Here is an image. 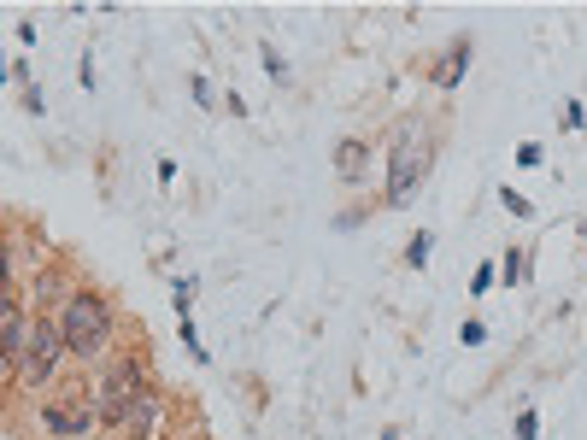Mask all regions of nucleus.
I'll use <instances>...</instances> for the list:
<instances>
[{"instance_id":"obj_9","label":"nucleus","mask_w":587,"mask_h":440,"mask_svg":"<svg viewBox=\"0 0 587 440\" xmlns=\"http://www.w3.org/2000/svg\"><path fill=\"white\" fill-rule=\"evenodd\" d=\"M364 165H370V147H364V141H341V147H335V171H341V182H359Z\"/></svg>"},{"instance_id":"obj_14","label":"nucleus","mask_w":587,"mask_h":440,"mask_svg":"<svg viewBox=\"0 0 587 440\" xmlns=\"http://www.w3.org/2000/svg\"><path fill=\"white\" fill-rule=\"evenodd\" d=\"M0 300H12V253H6V241H0Z\"/></svg>"},{"instance_id":"obj_3","label":"nucleus","mask_w":587,"mask_h":440,"mask_svg":"<svg viewBox=\"0 0 587 440\" xmlns=\"http://www.w3.org/2000/svg\"><path fill=\"white\" fill-rule=\"evenodd\" d=\"M429 130L423 124H400V135H394V147H388V206H406L411 194H417V182H423V171H429Z\"/></svg>"},{"instance_id":"obj_13","label":"nucleus","mask_w":587,"mask_h":440,"mask_svg":"<svg viewBox=\"0 0 587 440\" xmlns=\"http://www.w3.org/2000/svg\"><path fill=\"white\" fill-rule=\"evenodd\" d=\"M259 59H265V71H271L276 83H288V65H282V53H276L271 42H259Z\"/></svg>"},{"instance_id":"obj_16","label":"nucleus","mask_w":587,"mask_h":440,"mask_svg":"<svg viewBox=\"0 0 587 440\" xmlns=\"http://www.w3.org/2000/svg\"><path fill=\"white\" fill-rule=\"evenodd\" d=\"M499 200H505V206H511V212H517V218H529V200H523V194H517V188H505V194H499Z\"/></svg>"},{"instance_id":"obj_6","label":"nucleus","mask_w":587,"mask_h":440,"mask_svg":"<svg viewBox=\"0 0 587 440\" xmlns=\"http://www.w3.org/2000/svg\"><path fill=\"white\" fill-rule=\"evenodd\" d=\"M42 429H47V435H65V440L94 435V411H77V405H47Z\"/></svg>"},{"instance_id":"obj_11","label":"nucleus","mask_w":587,"mask_h":440,"mask_svg":"<svg viewBox=\"0 0 587 440\" xmlns=\"http://www.w3.org/2000/svg\"><path fill=\"white\" fill-rule=\"evenodd\" d=\"M429 253H435V235L423 229V235H411V247H406V264H411V270H423V264H429Z\"/></svg>"},{"instance_id":"obj_1","label":"nucleus","mask_w":587,"mask_h":440,"mask_svg":"<svg viewBox=\"0 0 587 440\" xmlns=\"http://www.w3.org/2000/svg\"><path fill=\"white\" fill-rule=\"evenodd\" d=\"M112 329H118V317H112V300H106L100 288H71V300L59 306L65 358H77V364H94L100 352L112 347Z\"/></svg>"},{"instance_id":"obj_7","label":"nucleus","mask_w":587,"mask_h":440,"mask_svg":"<svg viewBox=\"0 0 587 440\" xmlns=\"http://www.w3.org/2000/svg\"><path fill=\"white\" fill-rule=\"evenodd\" d=\"M124 435L130 440H153L159 435V394H153V388H147V394L136 399V411L124 417Z\"/></svg>"},{"instance_id":"obj_15","label":"nucleus","mask_w":587,"mask_h":440,"mask_svg":"<svg viewBox=\"0 0 587 440\" xmlns=\"http://www.w3.org/2000/svg\"><path fill=\"white\" fill-rule=\"evenodd\" d=\"M458 335H464V347H482V341H488V329H482V323H476V317H470V323H464V329H458Z\"/></svg>"},{"instance_id":"obj_4","label":"nucleus","mask_w":587,"mask_h":440,"mask_svg":"<svg viewBox=\"0 0 587 440\" xmlns=\"http://www.w3.org/2000/svg\"><path fill=\"white\" fill-rule=\"evenodd\" d=\"M65 364V335H59V311H36L30 335H24V358H18V382L24 388H47Z\"/></svg>"},{"instance_id":"obj_12","label":"nucleus","mask_w":587,"mask_h":440,"mask_svg":"<svg viewBox=\"0 0 587 440\" xmlns=\"http://www.w3.org/2000/svg\"><path fill=\"white\" fill-rule=\"evenodd\" d=\"M171 300H177V317H188V306H194V276H177V282H171Z\"/></svg>"},{"instance_id":"obj_2","label":"nucleus","mask_w":587,"mask_h":440,"mask_svg":"<svg viewBox=\"0 0 587 440\" xmlns=\"http://www.w3.org/2000/svg\"><path fill=\"white\" fill-rule=\"evenodd\" d=\"M147 394V358L141 352H118L100 370V394H94V429H124V417L136 411V399Z\"/></svg>"},{"instance_id":"obj_10","label":"nucleus","mask_w":587,"mask_h":440,"mask_svg":"<svg viewBox=\"0 0 587 440\" xmlns=\"http://www.w3.org/2000/svg\"><path fill=\"white\" fill-rule=\"evenodd\" d=\"M499 282H505V288H523V282H529V253H523V247L505 253V276H499Z\"/></svg>"},{"instance_id":"obj_17","label":"nucleus","mask_w":587,"mask_h":440,"mask_svg":"<svg viewBox=\"0 0 587 440\" xmlns=\"http://www.w3.org/2000/svg\"><path fill=\"white\" fill-rule=\"evenodd\" d=\"M6 77H12V71H6V59H0V83H6Z\"/></svg>"},{"instance_id":"obj_8","label":"nucleus","mask_w":587,"mask_h":440,"mask_svg":"<svg viewBox=\"0 0 587 440\" xmlns=\"http://www.w3.org/2000/svg\"><path fill=\"white\" fill-rule=\"evenodd\" d=\"M464 65H470V36H458V42L447 47V59L435 65V88H458L464 83Z\"/></svg>"},{"instance_id":"obj_5","label":"nucleus","mask_w":587,"mask_h":440,"mask_svg":"<svg viewBox=\"0 0 587 440\" xmlns=\"http://www.w3.org/2000/svg\"><path fill=\"white\" fill-rule=\"evenodd\" d=\"M24 335H30V317L18 300H0V382L18 376V358H24Z\"/></svg>"},{"instance_id":"obj_18","label":"nucleus","mask_w":587,"mask_h":440,"mask_svg":"<svg viewBox=\"0 0 587 440\" xmlns=\"http://www.w3.org/2000/svg\"><path fill=\"white\" fill-rule=\"evenodd\" d=\"M582 241H587V223H582Z\"/></svg>"}]
</instances>
